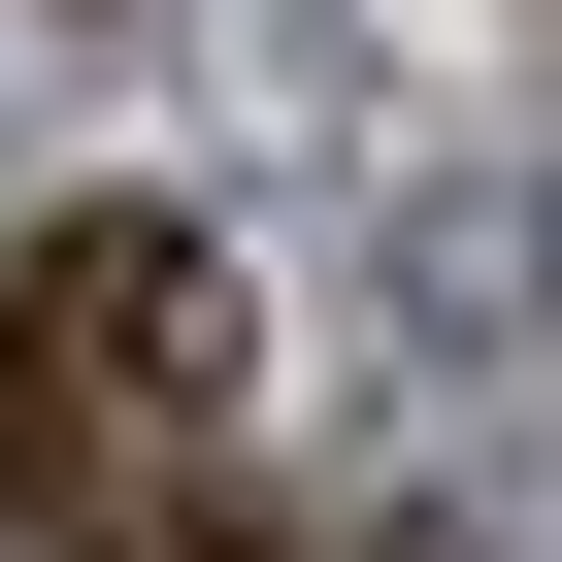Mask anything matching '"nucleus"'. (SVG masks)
<instances>
[{"instance_id": "nucleus-1", "label": "nucleus", "mask_w": 562, "mask_h": 562, "mask_svg": "<svg viewBox=\"0 0 562 562\" xmlns=\"http://www.w3.org/2000/svg\"><path fill=\"white\" fill-rule=\"evenodd\" d=\"M166 496H232V232L67 199L0 265V562H133Z\"/></svg>"}, {"instance_id": "nucleus-2", "label": "nucleus", "mask_w": 562, "mask_h": 562, "mask_svg": "<svg viewBox=\"0 0 562 562\" xmlns=\"http://www.w3.org/2000/svg\"><path fill=\"white\" fill-rule=\"evenodd\" d=\"M133 562H299V529H265V496H166V529H133Z\"/></svg>"}, {"instance_id": "nucleus-3", "label": "nucleus", "mask_w": 562, "mask_h": 562, "mask_svg": "<svg viewBox=\"0 0 562 562\" xmlns=\"http://www.w3.org/2000/svg\"><path fill=\"white\" fill-rule=\"evenodd\" d=\"M397 562H430V529H397Z\"/></svg>"}]
</instances>
